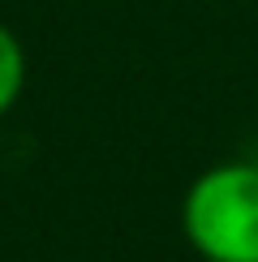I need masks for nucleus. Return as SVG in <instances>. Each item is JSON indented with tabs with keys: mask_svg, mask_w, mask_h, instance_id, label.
<instances>
[{
	"mask_svg": "<svg viewBox=\"0 0 258 262\" xmlns=\"http://www.w3.org/2000/svg\"><path fill=\"white\" fill-rule=\"evenodd\" d=\"M181 224L207 262H258V168L220 163L202 172L185 193Z\"/></svg>",
	"mask_w": 258,
	"mask_h": 262,
	"instance_id": "obj_1",
	"label": "nucleus"
},
{
	"mask_svg": "<svg viewBox=\"0 0 258 262\" xmlns=\"http://www.w3.org/2000/svg\"><path fill=\"white\" fill-rule=\"evenodd\" d=\"M22 86H26V56H22V43L13 39V30L0 26V116L17 103Z\"/></svg>",
	"mask_w": 258,
	"mask_h": 262,
	"instance_id": "obj_2",
	"label": "nucleus"
}]
</instances>
